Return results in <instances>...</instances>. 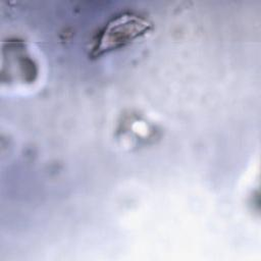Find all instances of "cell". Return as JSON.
I'll return each mask as SVG.
<instances>
[{
    "mask_svg": "<svg viewBox=\"0 0 261 261\" xmlns=\"http://www.w3.org/2000/svg\"><path fill=\"white\" fill-rule=\"evenodd\" d=\"M150 27V22L140 15L133 13L118 15L104 28L94 48V54L101 55L118 49L146 34Z\"/></svg>",
    "mask_w": 261,
    "mask_h": 261,
    "instance_id": "obj_1",
    "label": "cell"
}]
</instances>
